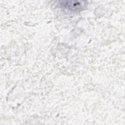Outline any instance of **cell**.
<instances>
[{"mask_svg": "<svg viewBox=\"0 0 125 125\" xmlns=\"http://www.w3.org/2000/svg\"><path fill=\"white\" fill-rule=\"evenodd\" d=\"M59 7L63 10L71 12L80 11L84 9L87 5L85 1L60 0L57 3Z\"/></svg>", "mask_w": 125, "mask_h": 125, "instance_id": "6da1fadb", "label": "cell"}]
</instances>
